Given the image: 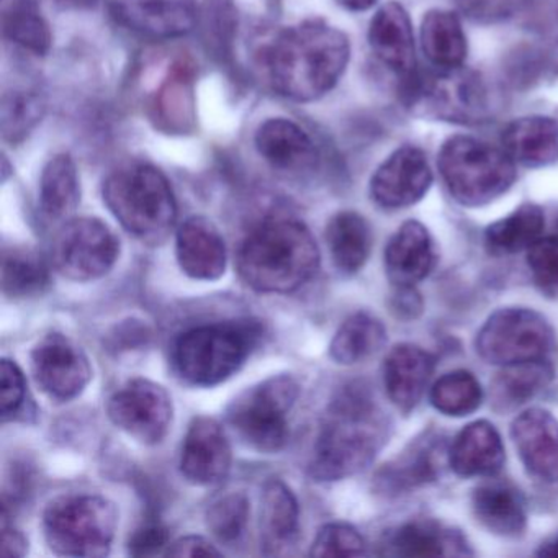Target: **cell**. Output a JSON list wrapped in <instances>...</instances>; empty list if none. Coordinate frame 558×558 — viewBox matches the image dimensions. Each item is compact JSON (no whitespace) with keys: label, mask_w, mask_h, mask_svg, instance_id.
<instances>
[{"label":"cell","mask_w":558,"mask_h":558,"mask_svg":"<svg viewBox=\"0 0 558 558\" xmlns=\"http://www.w3.org/2000/svg\"><path fill=\"white\" fill-rule=\"evenodd\" d=\"M257 153L279 171H303L318 161V149L302 126L287 119L260 123L254 136Z\"/></svg>","instance_id":"603a6c76"},{"label":"cell","mask_w":558,"mask_h":558,"mask_svg":"<svg viewBox=\"0 0 558 558\" xmlns=\"http://www.w3.org/2000/svg\"><path fill=\"white\" fill-rule=\"evenodd\" d=\"M544 228V210L535 204L521 205L508 217L486 228V250L495 256H511L529 251L541 240Z\"/></svg>","instance_id":"1f68e13d"},{"label":"cell","mask_w":558,"mask_h":558,"mask_svg":"<svg viewBox=\"0 0 558 558\" xmlns=\"http://www.w3.org/2000/svg\"><path fill=\"white\" fill-rule=\"evenodd\" d=\"M102 197L110 214L148 246L168 240L178 220V202L168 178L158 168L133 162L104 182Z\"/></svg>","instance_id":"277c9868"},{"label":"cell","mask_w":558,"mask_h":558,"mask_svg":"<svg viewBox=\"0 0 558 558\" xmlns=\"http://www.w3.org/2000/svg\"><path fill=\"white\" fill-rule=\"evenodd\" d=\"M50 286V270L35 251L5 250L2 257V290L9 299H31Z\"/></svg>","instance_id":"e575fe53"},{"label":"cell","mask_w":558,"mask_h":558,"mask_svg":"<svg viewBox=\"0 0 558 558\" xmlns=\"http://www.w3.org/2000/svg\"><path fill=\"white\" fill-rule=\"evenodd\" d=\"M465 542L457 532L447 531L433 521H414L388 535L385 554L395 557H440L466 554Z\"/></svg>","instance_id":"83f0119b"},{"label":"cell","mask_w":558,"mask_h":558,"mask_svg":"<svg viewBox=\"0 0 558 558\" xmlns=\"http://www.w3.org/2000/svg\"><path fill=\"white\" fill-rule=\"evenodd\" d=\"M444 440L446 439L442 434H437L436 430H427L411 440L400 456L385 463L375 473V492L395 498L436 482L446 453Z\"/></svg>","instance_id":"9a60e30c"},{"label":"cell","mask_w":558,"mask_h":558,"mask_svg":"<svg viewBox=\"0 0 558 558\" xmlns=\"http://www.w3.org/2000/svg\"><path fill=\"white\" fill-rule=\"evenodd\" d=\"M388 423L368 391L349 385L329 404L308 473L315 482H339L374 462L387 442Z\"/></svg>","instance_id":"7a4b0ae2"},{"label":"cell","mask_w":558,"mask_h":558,"mask_svg":"<svg viewBox=\"0 0 558 558\" xmlns=\"http://www.w3.org/2000/svg\"><path fill=\"white\" fill-rule=\"evenodd\" d=\"M365 554L361 532L344 522L323 525L312 544V557H359Z\"/></svg>","instance_id":"ab89813d"},{"label":"cell","mask_w":558,"mask_h":558,"mask_svg":"<svg viewBox=\"0 0 558 558\" xmlns=\"http://www.w3.org/2000/svg\"><path fill=\"white\" fill-rule=\"evenodd\" d=\"M169 545L168 529L158 521L146 522L130 538L129 554L133 557H156L166 554Z\"/></svg>","instance_id":"ee69618b"},{"label":"cell","mask_w":558,"mask_h":558,"mask_svg":"<svg viewBox=\"0 0 558 558\" xmlns=\"http://www.w3.org/2000/svg\"><path fill=\"white\" fill-rule=\"evenodd\" d=\"M505 444L488 421L466 424L449 449V465L463 478L493 476L505 465Z\"/></svg>","instance_id":"7402d4cb"},{"label":"cell","mask_w":558,"mask_h":558,"mask_svg":"<svg viewBox=\"0 0 558 558\" xmlns=\"http://www.w3.org/2000/svg\"><path fill=\"white\" fill-rule=\"evenodd\" d=\"M231 470V447L223 427L214 417L192 420L181 452V473L189 483L214 486Z\"/></svg>","instance_id":"2e32d148"},{"label":"cell","mask_w":558,"mask_h":558,"mask_svg":"<svg viewBox=\"0 0 558 558\" xmlns=\"http://www.w3.org/2000/svg\"><path fill=\"white\" fill-rule=\"evenodd\" d=\"M424 57L439 71L463 68L466 37L459 17L449 11H430L421 24Z\"/></svg>","instance_id":"f1b7e54d"},{"label":"cell","mask_w":558,"mask_h":558,"mask_svg":"<svg viewBox=\"0 0 558 558\" xmlns=\"http://www.w3.org/2000/svg\"><path fill=\"white\" fill-rule=\"evenodd\" d=\"M110 421L138 442H161L172 423V401L161 385L133 378L112 395L107 404Z\"/></svg>","instance_id":"8fae6325"},{"label":"cell","mask_w":558,"mask_h":558,"mask_svg":"<svg viewBox=\"0 0 558 558\" xmlns=\"http://www.w3.org/2000/svg\"><path fill=\"white\" fill-rule=\"evenodd\" d=\"M476 521L498 537L518 538L527 527L524 499L508 483H485L472 495Z\"/></svg>","instance_id":"d4e9b609"},{"label":"cell","mask_w":558,"mask_h":558,"mask_svg":"<svg viewBox=\"0 0 558 558\" xmlns=\"http://www.w3.org/2000/svg\"><path fill=\"white\" fill-rule=\"evenodd\" d=\"M169 557H221V551L201 535H185L169 545Z\"/></svg>","instance_id":"f6af8a7d"},{"label":"cell","mask_w":558,"mask_h":558,"mask_svg":"<svg viewBox=\"0 0 558 558\" xmlns=\"http://www.w3.org/2000/svg\"><path fill=\"white\" fill-rule=\"evenodd\" d=\"M117 17L135 31L153 37H179L194 27V14L175 0H142L136 4H120Z\"/></svg>","instance_id":"4dcf8cb0"},{"label":"cell","mask_w":558,"mask_h":558,"mask_svg":"<svg viewBox=\"0 0 558 558\" xmlns=\"http://www.w3.org/2000/svg\"><path fill=\"white\" fill-rule=\"evenodd\" d=\"M300 508L292 489L282 480L264 485L260 506V535L264 554L282 555L299 537Z\"/></svg>","instance_id":"484cf974"},{"label":"cell","mask_w":558,"mask_h":558,"mask_svg":"<svg viewBox=\"0 0 558 558\" xmlns=\"http://www.w3.org/2000/svg\"><path fill=\"white\" fill-rule=\"evenodd\" d=\"M387 342V329L371 313L359 312L349 316L329 344V355L336 364L355 365L377 354Z\"/></svg>","instance_id":"836d02e7"},{"label":"cell","mask_w":558,"mask_h":558,"mask_svg":"<svg viewBox=\"0 0 558 558\" xmlns=\"http://www.w3.org/2000/svg\"><path fill=\"white\" fill-rule=\"evenodd\" d=\"M339 5L352 12H364L374 8L378 0H336Z\"/></svg>","instance_id":"c3c4849f"},{"label":"cell","mask_w":558,"mask_h":558,"mask_svg":"<svg viewBox=\"0 0 558 558\" xmlns=\"http://www.w3.org/2000/svg\"><path fill=\"white\" fill-rule=\"evenodd\" d=\"M119 524V511L99 495H68L45 509L48 547L61 557L100 558L109 555Z\"/></svg>","instance_id":"52a82bcc"},{"label":"cell","mask_w":558,"mask_h":558,"mask_svg":"<svg viewBox=\"0 0 558 558\" xmlns=\"http://www.w3.org/2000/svg\"><path fill=\"white\" fill-rule=\"evenodd\" d=\"M414 97L427 113L449 122L482 123L492 116V96L485 81L463 68L421 80Z\"/></svg>","instance_id":"7c38bea8"},{"label":"cell","mask_w":558,"mask_h":558,"mask_svg":"<svg viewBox=\"0 0 558 558\" xmlns=\"http://www.w3.org/2000/svg\"><path fill=\"white\" fill-rule=\"evenodd\" d=\"M529 0H456L457 8L476 24L509 21L527 5Z\"/></svg>","instance_id":"b9f144b4"},{"label":"cell","mask_w":558,"mask_h":558,"mask_svg":"<svg viewBox=\"0 0 558 558\" xmlns=\"http://www.w3.org/2000/svg\"><path fill=\"white\" fill-rule=\"evenodd\" d=\"M264 66L276 93L313 102L335 89L351 60L349 38L319 19L280 32L264 50Z\"/></svg>","instance_id":"6da1fadb"},{"label":"cell","mask_w":558,"mask_h":558,"mask_svg":"<svg viewBox=\"0 0 558 558\" xmlns=\"http://www.w3.org/2000/svg\"><path fill=\"white\" fill-rule=\"evenodd\" d=\"M434 372V357L414 344H398L384 362V384L388 400L403 414L420 403Z\"/></svg>","instance_id":"44dd1931"},{"label":"cell","mask_w":558,"mask_h":558,"mask_svg":"<svg viewBox=\"0 0 558 558\" xmlns=\"http://www.w3.org/2000/svg\"><path fill=\"white\" fill-rule=\"evenodd\" d=\"M439 172L450 197L469 208L492 204L512 187L518 175L514 159L505 148L465 135L444 143Z\"/></svg>","instance_id":"8992f818"},{"label":"cell","mask_w":558,"mask_h":558,"mask_svg":"<svg viewBox=\"0 0 558 558\" xmlns=\"http://www.w3.org/2000/svg\"><path fill=\"white\" fill-rule=\"evenodd\" d=\"M207 527L221 544H236L250 521V501L244 493H230L208 506Z\"/></svg>","instance_id":"f35d334b"},{"label":"cell","mask_w":558,"mask_h":558,"mask_svg":"<svg viewBox=\"0 0 558 558\" xmlns=\"http://www.w3.org/2000/svg\"><path fill=\"white\" fill-rule=\"evenodd\" d=\"M511 437L529 475L558 483V420L550 411L529 408L512 421Z\"/></svg>","instance_id":"e0dca14e"},{"label":"cell","mask_w":558,"mask_h":558,"mask_svg":"<svg viewBox=\"0 0 558 558\" xmlns=\"http://www.w3.org/2000/svg\"><path fill=\"white\" fill-rule=\"evenodd\" d=\"M554 368L547 361L508 365L492 384L493 408L499 413L515 410L548 387Z\"/></svg>","instance_id":"d6a6232c"},{"label":"cell","mask_w":558,"mask_h":558,"mask_svg":"<svg viewBox=\"0 0 558 558\" xmlns=\"http://www.w3.org/2000/svg\"><path fill=\"white\" fill-rule=\"evenodd\" d=\"M326 243L336 269L345 276H354L371 256V225L355 211H341L326 228Z\"/></svg>","instance_id":"4316f807"},{"label":"cell","mask_w":558,"mask_h":558,"mask_svg":"<svg viewBox=\"0 0 558 558\" xmlns=\"http://www.w3.org/2000/svg\"><path fill=\"white\" fill-rule=\"evenodd\" d=\"M429 398L430 404L444 416L462 417L478 410L483 390L475 375L466 371H453L434 384Z\"/></svg>","instance_id":"d590c367"},{"label":"cell","mask_w":558,"mask_h":558,"mask_svg":"<svg viewBox=\"0 0 558 558\" xmlns=\"http://www.w3.org/2000/svg\"><path fill=\"white\" fill-rule=\"evenodd\" d=\"M292 375H274L247 388L228 407V424L251 449L276 453L289 440V414L299 400Z\"/></svg>","instance_id":"ba28073f"},{"label":"cell","mask_w":558,"mask_h":558,"mask_svg":"<svg viewBox=\"0 0 558 558\" xmlns=\"http://www.w3.org/2000/svg\"><path fill=\"white\" fill-rule=\"evenodd\" d=\"M28 550V542L25 535L17 529L9 525L8 519H2V557L19 558L24 557Z\"/></svg>","instance_id":"7dc6e473"},{"label":"cell","mask_w":558,"mask_h":558,"mask_svg":"<svg viewBox=\"0 0 558 558\" xmlns=\"http://www.w3.org/2000/svg\"><path fill=\"white\" fill-rule=\"evenodd\" d=\"M391 312L401 319H414L423 312V300L414 287H395Z\"/></svg>","instance_id":"bcb514c9"},{"label":"cell","mask_w":558,"mask_h":558,"mask_svg":"<svg viewBox=\"0 0 558 558\" xmlns=\"http://www.w3.org/2000/svg\"><path fill=\"white\" fill-rule=\"evenodd\" d=\"M436 266L429 231L420 221H407L385 247V272L395 287H414Z\"/></svg>","instance_id":"ffe728a7"},{"label":"cell","mask_w":558,"mask_h":558,"mask_svg":"<svg viewBox=\"0 0 558 558\" xmlns=\"http://www.w3.org/2000/svg\"><path fill=\"white\" fill-rule=\"evenodd\" d=\"M4 35L37 57L50 51L51 32L32 0H17L4 14Z\"/></svg>","instance_id":"8d00e7d4"},{"label":"cell","mask_w":558,"mask_h":558,"mask_svg":"<svg viewBox=\"0 0 558 558\" xmlns=\"http://www.w3.org/2000/svg\"><path fill=\"white\" fill-rule=\"evenodd\" d=\"M534 286L548 300H558V236L541 238L527 251Z\"/></svg>","instance_id":"60d3db41"},{"label":"cell","mask_w":558,"mask_h":558,"mask_svg":"<svg viewBox=\"0 0 558 558\" xmlns=\"http://www.w3.org/2000/svg\"><path fill=\"white\" fill-rule=\"evenodd\" d=\"M0 377H2V398H0V411H2V420H14L21 413L24 407L25 385L24 372L15 364L14 361L4 359L0 365Z\"/></svg>","instance_id":"7bdbcfd3"},{"label":"cell","mask_w":558,"mask_h":558,"mask_svg":"<svg viewBox=\"0 0 558 558\" xmlns=\"http://www.w3.org/2000/svg\"><path fill=\"white\" fill-rule=\"evenodd\" d=\"M263 338L254 319L189 329L172 345V367L185 384L215 387L233 377Z\"/></svg>","instance_id":"5b68a950"},{"label":"cell","mask_w":558,"mask_h":558,"mask_svg":"<svg viewBox=\"0 0 558 558\" xmlns=\"http://www.w3.org/2000/svg\"><path fill=\"white\" fill-rule=\"evenodd\" d=\"M80 202L81 184L76 162L66 153L54 156L41 172V214L50 221H68Z\"/></svg>","instance_id":"f546056e"},{"label":"cell","mask_w":558,"mask_h":558,"mask_svg":"<svg viewBox=\"0 0 558 558\" xmlns=\"http://www.w3.org/2000/svg\"><path fill=\"white\" fill-rule=\"evenodd\" d=\"M179 266L195 280H217L227 270V244L218 228L204 217L182 223L175 240Z\"/></svg>","instance_id":"d6986e66"},{"label":"cell","mask_w":558,"mask_h":558,"mask_svg":"<svg viewBox=\"0 0 558 558\" xmlns=\"http://www.w3.org/2000/svg\"><path fill=\"white\" fill-rule=\"evenodd\" d=\"M319 250L312 231L293 218L264 221L241 244L238 274L260 293H292L313 279Z\"/></svg>","instance_id":"3957f363"},{"label":"cell","mask_w":558,"mask_h":558,"mask_svg":"<svg viewBox=\"0 0 558 558\" xmlns=\"http://www.w3.org/2000/svg\"><path fill=\"white\" fill-rule=\"evenodd\" d=\"M45 116V102L37 93L12 90L2 97V136L5 142L21 143Z\"/></svg>","instance_id":"74e56055"},{"label":"cell","mask_w":558,"mask_h":558,"mask_svg":"<svg viewBox=\"0 0 558 558\" xmlns=\"http://www.w3.org/2000/svg\"><path fill=\"white\" fill-rule=\"evenodd\" d=\"M433 185L426 155L414 146L391 153L371 179V197L385 210H401L423 201Z\"/></svg>","instance_id":"5bb4252c"},{"label":"cell","mask_w":558,"mask_h":558,"mask_svg":"<svg viewBox=\"0 0 558 558\" xmlns=\"http://www.w3.org/2000/svg\"><path fill=\"white\" fill-rule=\"evenodd\" d=\"M501 140L505 151L525 168H547L558 161V122L550 117L514 120Z\"/></svg>","instance_id":"cb8c5ba5"},{"label":"cell","mask_w":558,"mask_h":558,"mask_svg":"<svg viewBox=\"0 0 558 558\" xmlns=\"http://www.w3.org/2000/svg\"><path fill=\"white\" fill-rule=\"evenodd\" d=\"M32 371L51 400L80 397L93 378V367L83 349L60 332L45 336L32 351Z\"/></svg>","instance_id":"4fadbf2b"},{"label":"cell","mask_w":558,"mask_h":558,"mask_svg":"<svg viewBox=\"0 0 558 558\" xmlns=\"http://www.w3.org/2000/svg\"><path fill=\"white\" fill-rule=\"evenodd\" d=\"M368 45L384 66L403 80H413L416 68L413 25L403 5L387 2L378 9L368 27Z\"/></svg>","instance_id":"ac0fdd59"},{"label":"cell","mask_w":558,"mask_h":558,"mask_svg":"<svg viewBox=\"0 0 558 558\" xmlns=\"http://www.w3.org/2000/svg\"><path fill=\"white\" fill-rule=\"evenodd\" d=\"M537 555H541V557L558 558V537L554 538L551 542H547L545 545H542L541 550L537 551Z\"/></svg>","instance_id":"681fc988"},{"label":"cell","mask_w":558,"mask_h":558,"mask_svg":"<svg viewBox=\"0 0 558 558\" xmlns=\"http://www.w3.org/2000/svg\"><path fill=\"white\" fill-rule=\"evenodd\" d=\"M554 345V329L541 313L501 308L493 313L475 339L476 354L493 365L544 361Z\"/></svg>","instance_id":"9c48e42d"},{"label":"cell","mask_w":558,"mask_h":558,"mask_svg":"<svg viewBox=\"0 0 558 558\" xmlns=\"http://www.w3.org/2000/svg\"><path fill=\"white\" fill-rule=\"evenodd\" d=\"M120 241L97 218L68 220L54 236L51 263L58 274L74 282H90L107 276L116 266Z\"/></svg>","instance_id":"30bf717a"}]
</instances>
